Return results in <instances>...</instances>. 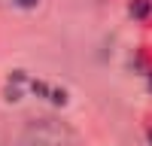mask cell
<instances>
[{
  "label": "cell",
  "instance_id": "cell-1",
  "mask_svg": "<svg viewBox=\"0 0 152 146\" xmlns=\"http://www.w3.org/2000/svg\"><path fill=\"white\" fill-rule=\"evenodd\" d=\"M18 146H85L73 128L58 119H37L21 131Z\"/></svg>",
  "mask_w": 152,
  "mask_h": 146
},
{
  "label": "cell",
  "instance_id": "cell-2",
  "mask_svg": "<svg viewBox=\"0 0 152 146\" xmlns=\"http://www.w3.org/2000/svg\"><path fill=\"white\" fill-rule=\"evenodd\" d=\"M40 0H0V9H31Z\"/></svg>",
  "mask_w": 152,
  "mask_h": 146
}]
</instances>
